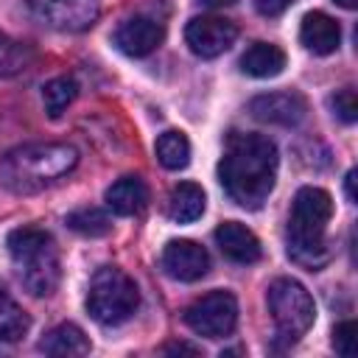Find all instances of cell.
Masks as SVG:
<instances>
[{
	"label": "cell",
	"instance_id": "52a82bcc",
	"mask_svg": "<svg viewBox=\"0 0 358 358\" xmlns=\"http://www.w3.org/2000/svg\"><path fill=\"white\" fill-rule=\"evenodd\" d=\"M185 322L204 338H224L238 324V299L229 291H210L185 310Z\"/></svg>",
	"mask_w": 358,
	"mask_h": 358
},
{
	"label": "cell",
	"instance_id": "ba28073f",
	"mask_svg": "<svg viewBox=\"0 0 358 358\" xmlns=\"http://www.w3.org/2000/svg\"><path fill=\"white\" fill-rule=\"evenodd\" d=\"M238 36V28L232 20L227 17H215V14H207V17H193L185 28V42L187 48L201 56V59H215L221 56L224 50L232 48Z\"/></svg>",
	"mask_w": 358,
	"mask_h": 358
},
{
	"label": "cell",
	"instance_id": "e0dca14e",
	"mask_svg": "<svg viewBox=\"0 0 358 358\" xmlns=\"http://www.w3.org/2000/svg\"><path fill=\"white\" fill-rule=\"evenodd\" d=\"M204 213V190L193 182H179L168 196V218L176 224H190Z\"/></svg>",
	"mask_w": 358,
	"mask_h": 358
},
{
	"label": "cell",
	"instance_id": "83f0119b",
	"mask_svg": "<svg viewBox=\"0 0 358 358\" xmlns=\"http://www.w3.org/2000/svg\"><path fill=\"white\" fill-rule=\"evenodd\" d=\"M201 6H207V8H221V6H232L235 0H199Z\"/></svg>",
	"mask_w": 358,
	"mask_h": 358
},
{
	"label": "cell",
	"instance_id": "5bb4252c",
	"mask_svg": "<svg viewBox=\"0 0 358 358\" xmlns=\"http://www.w3.org/2000/svg\"><path fill=\"white\" fill-rule=\"evenodd\" d=\"M215 243L235 263H255V260H260V252H263L257 235L238 221H224L215 229Z\"/></svg>",
	"mask_w": 358,
	"mask_h": 358
},
{
	"label": "cell",
	"instance_id": "d6986e66",
	"mask_svg": "<svg viewBox=\"0 0 358 358\" xmlns=\"http://www.w3.org/2000/svg\"><path fill=\"white\" fill-rule=\"evenodd\" d=\"M157 159L168 171H182L190 162V143L182 131H162L157 137Z\"/></svg>",
	"mask_w": 358,
	"mask_h": 358
},
{
	"label": "cell",
	"instance_id": "d4e9b609",
	"mask_svg": "<svg viewBox=\"0 0 358 358\" xmlns=\"http://www.w3.org/2000/svg\"><path fill=\"white\" fill-rule=\"evenodd\" d=\"M296 0H255V8L263 17H280L285 8H291Z\"/></svg>",
	"mask_w": 358,
	"mask_h": 358
},
{
	"label": "cell",
	"instance_id": "484cf974",
	"mask_svg": "<svg viewBox=\"0 0 358 358\" xmlns=\"http://www.w3.org/2000/svg\"><path fill=\"white\" fill-rule=\"evenodd\" d=\"M344 190H347V199L355 201V171H350V173L344 176Z\"/></svg>",
	"mask_w": 358,
	"mask_h": 358
},
{
	"label": "cell",
	"instance_id": "44dd1931",
	"mask_svg": "<svg viewBox=\"0 0 358 358\" xmlns=\"http://www.w3.org/2000/svg\"><path fill=\"white\" fill-rule=\"evenodd\" d=\"M76 81L70 76H59V78H50L42 90V101H45V112L50 117H59L76 98Z\"/></svg>",
	"mask_w": 358,
	"mask_h": 358
},
{
	"label": "cell",
	"instance_id": "6da1fadb",
	"mask_svg": "<svg viewBox=\"0 0 358 358\" xmlns=\"http://www.w3.org/2000/svg\"><path fill=\"white\" fill-rule=\"evenodd\" d=\"M277 145L263 134H232L227 140L224 157L218 162V179L227 196L246 207L257 210L277 179Z\"/></svg>",
	"mask_w": 358,
	"mask_h": 358
},
{
	"label": "cell",
	"instance_id": "8fae6325",
	"mask_svg": "<svg viewBox=\"0 0 358 358\" xmlns=\"http://www.w3.org/2000/svg\"><path fill=\"white\" fill-rule=\"evenodd\" d=\"M162 39H165L162 22L154 20V17H143V14L123 20V22L117 25V31H115V45H117L126 56H134V59L154 53V50L162 45Z\"/></svg>",
	"mask_w": 358,
	"mask_h": 358
},
{
	"label": "cell",
	"instance_id": "9c48e42d",
	"mask_svg": "<svg viewBox=\"0 0 358 358\" xmlns=\"http://www.w3.org/2000/svg\"><path fill=\"white\" fill-rule=\"evenodd\" d=\"M159 263L165 274L179 282H196L210 271V255L196 241H168Z\"/></svg>",
	"mask_w": 358,
	"mask_h": 358
},
{
	"label": "cell",
	"instance_id": "f1b7e54d",
	"mask_svg": "<svg viewBox=\"0 0 358 358\" xmlns=\"http://www.w3.org/2000/svg\"><path fill=\"white\" fill-rule=\"evenodd\" d=\"M333 3H338L341 8H350V11H352V8L358 6V0H333Z\"/></svg>",
	"mask_w": 358,
	"mask_h": 358
},
{
	"label": "cell",
	"instance_id": "ac0fdd59",
	"mask_svg": "<svg viewBox=\"0 0 358 358\" xmlns=\"http://www.w3.org/2000/svg\"><path fill=\"white\" fill-rule=\"evenodd\" d=\"M39 350L45 355H87L90 352V338L84 336V330L78 324H56L42 341Z\"/></svg>",
	"mask_w": 358,
	"mask_h": 358
},
{
	"label": "cell",
	"instance_id": "277c9868",
	"mask_svg": "<svg viewBox=\"0 0 358 358\" xmlns=\"http://www.w3.org/2000/svg\"><path fill=\"white\" fill-rule=\"evenodd\" d=\"M8 255L17 266L20 282L34 296H48L59 285V255L53 238L36 227H20L8 232Z\"/></svg>",
	"mask_w": 358,
	"mask_h": 358
},
{
	"label": "cell",
	"instance_id": "7402d4cb",
	"mask_svg": "<svg viewBox=\"0 0 358 358\" xmlns=\"http://www.w3.org/2000/svg\"><path fill=\"white\" fill-rule=\"evenodd\" d=\"M67 227L76 229V232H81V235L98 238V235H106V232H109L112 221H109V215H106L103 210H98V207H81V210H73V213L67 215Z\"/></svg>",
	"mask_w": 358,
	"mask_h": 358
},
{
	"label": "cell",
	"instance_id": "ffe728a7",
	"mask_svg": "<svg viewBox=\"0 0 358 358\" xmlns=\"http://www.w3.org/2000/svg\"><path fill=\"white\" fill-rule=\"evenodd\" d=\"M28 313L0 285V341H17L28 333Z\"/></svg>",
	"mask_w": 358,
	"mask_h": 358
},
{
	"label": "cell",
	"instance_id": "603a6c76",
	"mask_svg": "<svg viewBox=\"0 0 358 358\" xmlns=\"http://www.w3.org/2000/svg\"><path fill=\"white\" fill-rule=\"evenodd\" d=\"M333 115L344 123H355L358 117V98H355V90L352 87H344V90H336L330 98H327Z\"/></svg>",
	"mask_w": 358,
	"mask_h": 358
},
{
	"label": "cell",
	"instance_id": "9a60e30c",
	"mask_svg": "<svg viewBox=\"0 0 358 358\" xmlns=\"http://www.w3.org/2000/svg\"><path fill=\"white\" fill-rule=\"evenodd\" d=\"M106 199V207L115 213V215H134L145 207L148 201V187L140 176H123L117 182H112L103 193Z\"/></svg>",
	"mask_w": 358,
	"mask_h": 358
},
{
	"label": "cell",
	"instance_id": "4316f807",
	"mask_svg": "<svg viewBox=\"0 0 358 358\" xmlns=\"http://www.w3.org/2000/svg\"><path fill=\"white\" fill-rule=\"evenodd\" d=\"M162 352H190V355H196L199 350L190 347V344H168V347H162Z\"/></svg>",
	"mask_w": 358,
	"mask_h": 358
},
{
	"label": "cell",
	"instance_id": "8992f818",
	"mask_svg": "<svg viewBox=\"0 0 358 358\" xmlns=\"http://www.w3.org/2000/svg\"><path fill=\"white\" fill-rule=\"evenodd\" d=\"M268 313L274 319V327H277V336L288 344L299 341L313 319H316V305H313V296L308 294V288L291 277H280L268 285Z\"/></svg>",
	"mask_w": 358,
	"mask_h": 358
},
{
	"label": "cell",
	"instance_id": "7c38bea8",
	"mask_svg": "<svg viewBox=\"0 0 358 358\" xmlns=\"http://www.w3.org/2000/svg\"><path fill=\"white\" fill-rule=\"evenodd\" d=\"M249 112L260 123L296 126V123H302V117L308 112V103L296 92H266V95H257V98L249 101Z\"/></svg>",
	"mask_w": 358,
	"mask_h": 358
},
{
	"label": "cell",
	"instance_id": "30bf717a",
	"mask_svg": "<svg viewBox=\"0 0 358 358\" xmlns=\"http://www.w3.org/2000/svg\"><path fill=\"white\" fill-rule=\"evenodd\" d=\"M28 6L39 20L62 31H81L98 14L92 0H28Z\"/></svg>",
	"mask_w": 358,
	"mask_h": 358
},
{
	"label": "cell",
	"instance_id": "5b68a950",
	"mask_svg": "<svg viewBox=\"0 0 358 358\" xmlns=\"http://www.w3.org/2000/svg\"><path fill=\"white\" fill-rule=\"evenodd\" d=\"M137 308H140V291L126 271L115 266H103L92 274L87 291V310L98 324H109V327L123 324L126 319L134 316Z\"/></svg>",
	"mask_w": 358,
	"mask_h": 358
},
{
	"label": "cell",
	"instance_id": "2e32d148",
	"mask_svg": "<svg viewBox=\"0 0 358 358\" xmlns=\"http://www.w3.org/2000/svg\"><path fill=\"white\" fill-rule=\"evenodd\" d=\"M285 67V53L271 42H255L241 56V70L252 78H274Z\"/></svg>",
	"mask_w": 358,
	"mask_h": 358
},
{
	"label": "cell",
	"instance_id": "cb8c5ba5",
	"mask_svg": "<svg viewBox=\"0 0 358 358\" xmlns=\"http://www.w3.org/2000/svg\"><path fill=\"white\" fill-rule=\"evenodd\" d=\"M358 327H355V322L352 319H347V322H341V324H336V330H333V347H336V352L338 355H344V358H350V355H355V341H358Z\"/></svg>",
	"mask_w": 358,
	"mask_h": 358
},
{
	"label": "cell",
	"instance_id": "3957f363",
	"mask_svg": "<svg viewBox=\"0 0 358 358\" xmlns=\"http://www.w3.org/2000/svg\"><path fill=\"white\" fill-rule=\"evenodd\" d=\"M78 162V151L67 143H31L0 159V185L11 193H36L67 176Z\"/></svg>",
	"mask_w": 358,
	"mask_h": 358
},
{
	"label": "cell",
	"instance_id": "4fadbf2b",
	"mask_svg": "<svg viewBox=\"0 0 358 358\" xmlns=\"http://www.w3.org/2000/svg\"><path fill=\"white\" fill-rule=\"evenodd\" d=\"M299 39L302 45L316 53V56H327V53H336L338 45H341V28L333 17L322 14V11H310L302 17V25H299Z\"/></svg>",
	"mask_w": 358,
	"mask_h": 358
},
{
	"label": "cell",
	"instance_id": "7a4b0ae2",
	"mask_svg": "<svg viewBox=\"0 0 358 358\" xmlns=\"http://www.w3.org/2000/svg\"><path fill=\"white\" fill-rule=\"evenodd\" d=\"M333 218V199L322 187H299L288 215V255L294 263L316 271L330 260L327 224Z\"/></svg>",
	"mask_w": 358,
	"mask_h": 358
}]
</instances>
